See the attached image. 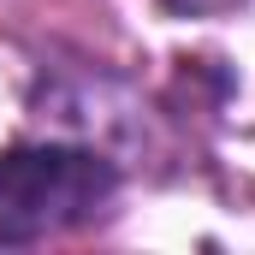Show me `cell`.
<instances>
[{
  "mask_svg": "<svg viewBox=\"0 0 255 255\" xmlns=\"http://www.w3.org/2000/svg\"><path fill=\"white\" fill-rule=\"evenodd\" d=\"M113 196V166L89 148H6L0 154V244H30L83 226Z\"/></svg>",
  "mask_w": 255,
  "mask_h": 255,
  "instance_id": "6da1fadb",
  "label": "cell"
},
{
  "mask_svg": "<svg viewBox=\"0 0 255 255\" xmlns=\"http://www.w3.org/2000/svg\"><path fill=\"white\" fill-rule=\"evenodd\" d=\"M166 6H178V12H220V6H238V0H166Z\"/></svg>",
  "mask_w": 255,
  "mask_h": 255,
  "instance_id": "7a4b0ae2",
  "label": "cell"
}]
</instances>
